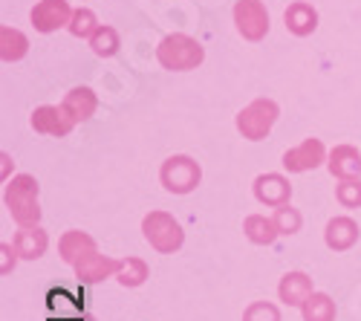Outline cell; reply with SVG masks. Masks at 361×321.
<instances>
[{
    "label": "cell",
    "mask_w": 361,
    "mask_h": 321,
    "mask_svg": "<svg viewBox=\"0 0 361 321\" xmlns=\"http://www.w3.org/2000/svg\"><path fill=\"white\" fill-rule=\"evenodd\" d=\"M234 23H237V32L246 41H263L269 32V12L260 0H237Z\"/></svg>",
    "instance_id": "6"
},
{
    "label": "cell",
    "mask_w": 361,
    "mask_h": 321,
    "mask_svg": "<svg viewBox=\"0 0 361 321\" xmlns=\"http://www.w3.org/2000/svg\"><path fill=\"white\" fill-rule=\"evenodd\" d=\"M0 162H4V180H6V177H9V162H12V159H9V154L0 157Z\"/></svg>",
    "instance_id": "29"
},
{
    "label": "cell",
    "mask_w": 361,
    "mask_h": 321,
    "mask_svg": "<svg viewBox=\"0 0 361 321\" xmlns=\"http://www.w3.org/2000/svg\"><path fill=\"white\" fill-rule=\"evenodd\" d=\"M159 180H162L165 191H171V194H191L202 180V171H200L197 159H191L185 154H173L162 162Z\"/></svg>",
    "instance_id": "5"
},
{
    "label": "cell",
    "mask_w": 361,
    "mask_h": 321,
    "mask_svg": "<svg viewBox=\"0 0 361 321\" xmlns=\"http://www.w3.org/2000/svg\"><path fill=\"white\" fill-rule=\"evenodd\" d=\"M4 202L18 226H38L41 223V202H38V180L29 174H18L6 183Z\"/></svg>",
    "instance_id": "1"
},
{
    "label": "cell",
    "mask_w": 361,
    "mask_h": 321,
    "mask_svg": "<svg viewBox=\"0 0 361 321\" xmlns=\"http://www.w3.org/2000/svg\"><path fill=\"white\" fill-rule=\"evenodd\" d=\"M283 23L292 35L307 38L318 29V12L312 4H307V0H295V4L283 12Z\"/></svg>",
    "instance_id": "14"
},
{
    "label": "cell",
    "mask_w": 361,
    "mask_h": 321,
    "mask_svg": "<svg viewBox=\"0 0 361 321\" xmlns=\"http://www.w3.org/2000/svg\"><path fill=\"white\" fill-rule=\"evenodd\" d=\"M312 293H315V289H312V278L307 272H286L281 278V284H278V296L289 307H304Z\"/></svg>",
    "instance_id": "15"
},
{
    "label": "cell",
    "mask_w": 361,
    "mask_h": 321,
    "mask_svg": "<svg viewBox=\"0 0 361 321\" xmlns=\"http://www.w3.org/2000/svg\"><path fill=\"white\" fill-rule=\"evenodd\" d=\"M49 246V238L41 226H20V231L15 235V249L23 260H38Z\"/></svg>",
    "instance_id": "17"
},
{
    "label": "cell",
    "mask_w": 361,
    "mask_h": 321,
    "mask_svg": "<svg viewBox=\"0 0 361 321\" xmlns=\"http://www.w3.org/2000/svg\"><path fill=\"white\" fill-rule=\"evenodd\" d=\"M326 168L338 180H358L361 177V154L353 145H336L326 157Z\"/></svg>",
    "instance_id": "13"
},
{
    "label": "cell",
    "mask_w": 361,
    "mask_h": 321,
    "mask_svg": "<svg viewBox=\"0 0 361 321\" xmlns=\"http://www.w3.org/2000/svg\"><path fill=\"white\" fill-rule=\"evenodd\" d=\"M336 200L341 202L344 209H358L361 206V177L358 180H338Z\"/></svg>",
    "instance_id": "26"
},
{
    "label": "cell",
    "mask_w": 361,
    "mask_h": 321,
    "mask_svg": "<svg viewBox=\"0 0 361 321\" xmlns=\"http://www.w3.org/2000/svg\"><path fill=\"white\" fill-rule=\"evenodd\" d=\"M58 252H61L64 264L78 267L84 258L96 255L99 246H96V238L93 235H87V231H81V229H70V231H64V238L58 241Z\"/></svg>",
    "instance_id": "11"
},
{
    "label": "cell",
    "mask_w": 361,
    "mask_h": 321,
    "mask_svg": "<svg viewBox=\"0 0 361 321\" xmlns=\"http://www.w3.org/2000/svg\"><path fill=\"white\" fill-rule=\"evenodd\" d=\"M142 235H145V241L150 246H154L157 252H162V255H173L179 246L185 243L183 226H179L173 220V214H168V212H150V214H145Z\"/></svg>",
    "instance_id": "3"
},
{
    "label": "cell",
    "mask_w": 361,
    "mask_h": 321,
    "mask_svg": "<svg viewBox=\"0 0 361 321\" xmlns=\"http://www.w3.org/2000/svg\"><path fill=\"white\" fill-rule=\"evenodd\" d=\"M64 110H67V116L78 125V122H87L90 116L96 113V107H99V99H96V93L90 90V87H73V90L67 93V99H64V104H61Z\"/></svg>",
    "instance_id": "18"
},
{
    "label": "cell",
    "mask_w": 361,
    "mask_h": 321,
    "mask_svg": "<svg viewBox=\"0 0 361 321\" xmlns=\"http://www.w3.org/2000/svg\"><path fill=\"white\" fill-rule=\"evenodd\" d=\"M147 275H150V269H147V264L142 258H125L122 267H118V272H116V278L122 286H142L147 281Z\"/></svg>",
    "instance_id": "22"
},
{
    "label": "cell",
    "mask_w": 361,
    "mask_h": 321,
    "mask_svg": "<svg viewBox=\"0 0 361 321\" xmlns=\"http://www.w3.org/2000/svg\"><path fill=\"white\" fill-rule=\"evenodd\" d=\"M90 47H93V52L99 58H113L122 44H118V32H116L113 26H99L96 35L90 38Z\"/></svg>",
    "instance_id": "23"
},
{
    "label": "cell",
    "mask_w": 361,
    "mask_h": 321,
    "mask_svg": "<svg viewBox=\"0 0 361 321\" xmlns=\"http://www.w3.org/2000/svg\"><path fill=\"white\" fill-rule=\"evenodd\" d=\"M32 128L38 131V133H44V136H67L73 128H75V122L67 116V110L64 107H55V104H41V107H35V113H32Z\"/></svg>",
    "instance_id": "10"
},
{
    "label": "cell",
    "mask_w": 361,
    "mask_h": 321,
    "mask_svg": "<svg viewBox=\"0 0 361 321\" xmlns=\"http://www.w3.org/2000/svg\"><path fill=\"white\" fill-rule=\"evenodd\" d=\"M358 235H361L358 223H355L353 217H347V214L333 217V220L326 223V229H324V241H326V246L333 249V252H347V249H353V246L358 243Z\"/></svg>",
    "instance_id": "12"
},
{
    "label": "cell",
    "mask_w": 361,
    "mask_h": 321,
    "mask_svg": "<svg viewBox=\"0 0 361 321\" xmlns=\"http://www.w3.org/2000/svg\"><path fill=\"white\" fill-rule=\"evenodd\" d=\"M300 315L304 321H336V301L324 293H312L307 304L300 307Z\"/></svg>",
    "instance_id": "21"
},
{
    "label": "cell",
    "mask_w": 361,
    "mask_h": 321,
    "mask_svg": "<svg viewBox=\"0 0 361 321\" xmlns=\"http://www.w3.org/2000/svg\"><path fill=\"white\" fill-rule=\"evenodd\" d=\"M96 29H99V20H96V15L90 12V9H75L73 12V20H70V32L75 35V38H93L96 35Z\"/></svg>",
    "instance_id": "24"
},
{
    "label": "cell",
    "mask_w": 361,
    "mask_h": 321,
    "mask_svg": "<svg viewBox=\"0 0 361 321\" xmlns=\"http://www.w3.org/2000/svg\"><path fill=\"white\" fill-rule=\"evenodd\" d=\"M0 255H4V264H0V272L9 275V272L15 269V260H18L20 255H18L15 243H12V246H9V243H0Z\"/></svg>",
    "instance_id": "28"
},
{
    "label": "cell",
    "mask_w": 361,
    "mask_h": 321,
    "mask_svg": "<svg viewBox=\"0 0 361 321\" xmlns=\"http://www.w3.org/2000/svg\"><path fill=\"white\" fill-rule=\"evenodd\" d=\"M243 321H281V310L272 301H252L243 313Z\"/></svg>",
    "instance_id": "27"
},
{
    "label": "cell",
    "mask_w": 361,
    "mask_h": 321,
    "mask_svg": "<svg viewBox=\"0 0 361 321\" xmlns=\"http://www.w3.org/2000/svg\"><path fill=\"white\" fill-rule=\"evenodd\" d=\"M118 267H122V260H113V258L96 252V255L84 258L81 264L73 267V269H75L78 281H84V284H99V281H104V278H113V275L118 272Z\"/></svg>",
    "instance_id": "16"
},
{
    "label": "cell",
    "mask_w": 361,
    "mask_h": 321,
    "mask_svg": "<svg viewBox=\"0 0 361 321\" xmlns=\"http://www.w3.org/2000/svg\"><path fill=\"white\" fill-rule=\"evenodd\" d=\"M73 12L67 0H41V4L32 9V26L38 32H55L61 26H70Z\"/></svg>",
    "instance_id": "9"
},
{
    "label": "cell",
    "mask_w": 361,
    "mask_h": 321,
    "mask_svg": "<svg viewBox=\"0 0 361 321\" xmlns=\"http://www.w3.org/2000/svg\"><path fill=\"white\" fill-rule=\"evenodd\" d=\"M157 58L159 64L171 73H185V70H197L205 58V49L200 41H194L191 35L173 32L168 38H162V44L157 47Z\"/></svg>",
    "instance_id": "2"
},
{
    "label": "cell",
    "mask_w": 361,
    "mask_h": 321,
    "mask_svg": "<svg viewBox=\"0 0 361 321\" xmlns=\"http://www.w3.org/2000/svg\"><path fill=\"white\" fill-rule=\"evenodd\" d=\"M326 162V151H324V142L321 139H304L298 148H289L283 154V168L289 174H304V171H315L318 165Z\"/></svg>",
    "instance_id": "7"
},
{
    "label": "cell",
    "mask_w": 361,
    "mask_h": 321,
    "mask_svg": "<svg viewBox=\"0 0 361 321\" xmlns=\"http://www.w3.org/2000/svg\"><path fill=\"white\" fill-rule=\"evenodd\" d=\"M29 49V38L20 32V29L12 26H0V58L9 64V61H20Z\"/></svg>",
    "instance_id": "20"
},
{
    "label": "cell",
    "mask_w": 361,
    "mask_h": 321,
    "mask_svg": "<svg viewBox=\"0 0 361 321\" xmlns=\"http://www.w3.org/2000/svg\"><path fill=\"white\" fill-rule=\"evenodd\" d=\"M243 231H246V238L255 243V246H272L278 241V226L272 217H266V214H249L243 220Z\"/></svg>",
    "instance_id": "19"
},
{
    "label": "cell",
    "mask_w": 361,
    "mask_h": 321,
    "mask_svg": "<svg viewBox=\"0 0 361 321\" xmlns=\"http://www.w3.org/2000/svg\"><path fill=\"white\" fill-rule=\"evenodd\" d=\"M272 220H275V226H278L281 235H298V231H300V223H304L300 212L292 209L289 202H286V206H281V209H275Z\"/></svg>",
    "instance_id": "25"
},
{
    "label": "cell",
    "mask_w": 361,
    "mask_h": 321,
    "mask_svg": "<svg viewBox=\"0 0 361 321\" xmlns=\"http://www.w3.org/2000/svg\"><path fill=\"white\" fill-rule=\"evenodd\" d=\"M252 188H255L257 202H263L269 209H281L292 200V183L283 174H260Z\"/></svg>",
    "instance_id": "8"
},
{
    "label": "cell",
    "mask_w": 361,
    "mask_h": 321,
    "mask_svg": "<svg viewBox=\"0 0 361 321\" xmlns=\"http://www.w3.org/2000/svg\"><path fill=\"white\" fill-rule=\"evenodd\" d=\"M278 116H281V110L272 99H255L252 104H246L237 113V131L243 133V139H252V142L266 139L272 133Z\"/></svg>",
    "instance_id": "4"
}]
</instances>
